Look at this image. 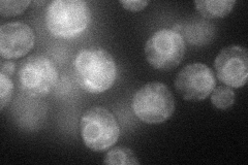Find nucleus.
I'll return each instance as SVG.
<instances>
[{
    "mask_svg": "<svg viewBox=\"0 0 248 165\" xmlns=\"http://www.w3.org/2000/svg\"><path fill=\"white\" fill-rule=\"evenodd\" d=\"M58 82L56 64L45 55H34L23 63L19 70V83L28 96L42 98L53 91Z\"/></svg>",
    "mask_w": 248,
    "mask_h": 165,
    "instance_id": "423d86ee",
    "label": "nucleus"
},
{
    "mask_svg": "<svg viewBox=\"0 0 248 165\" xmlns=\"http://www.w3.org/2000/svg\"><path fill=\"white\" fill-rule=\"evenodd\" d=\"M15 69H16V65H15L14 62L9 61V60L2 61L1 62V69H0V74H3L7 76L13 77Z\"/></svg>",
    "mask_w": 248,
    "mask_h": 165,
    "instance_id": "f3484780",
    "label": "nucleus"
},
{
    "mask_svg": "<svg viewBox=\"0 0 248 165\" xmlns=\"http://www.w3.org/2000/svg\"><path fill=\"white\" fill-rule=\"evenodd\" d=\"M235 4V0H198L195 1L197 11L206 19L226 17L234 9Z\"/></svg>",
    "mask_w": 248,
    "mask_h": 165,
    "instance_id": "9d476101",
    "label": "nucleus"
},
{
    "mask_svg": "<svg viewBox=\"0 0 248 165\" xmlns=\"http://www.w3.org/2000/svg\"><path fill=\"white\" fill-rule=\"evenodd\" d=\"M74 68L80 87L91 94L108 91L117 77V66L113 56L98 46L83 49L78 53Z\"/></svg>",
    "mask_w": 248,
    "mask_h": 165,
    "instance_id": "f257e3e1",
    "label": "nucleus"
},
{
    "mask_svg": "<svg viewBox=\"0 0 248 165\" xmlns=\"http://www.w3.org/2000/svg\"><path fill=\"white\" fill-rule=\"evenodd\" d=\"M31 2L29 0L23 1H12V0H1L0 1V14L3 17H13L25 12Z\"/></svg>",
    "mask_w": 248,
    "mask_h": 165,
    "instance_id": "4468645a",
    "label": "nucleus"
},
{
    "mask_svg": "<svg viewBox=\"0 0 248 165\" xmlns=\"http://www.w3.org/2000/svg\"><path fill=\"white\" fill-rule=\"evenodd\" d=\"M105 164H140L136 154L125 147H116L108 151L104 159Z\"/></svg>",
    "mask_w": 248,
    "mask_h": 165,
    "instance_id": "9b49d317",
    "label": "nucleus"
},
{
    "mask_svg": "<svg viewBox=\"0 0 248 165\" xmlns=\"http://www.w3.org/2000/svg\"><path fill=\"white\" fill-rule=\"evenodd\" d=\"M212 24L210 23H206V22H202L199 21V23H196V24H191V26L189 25L186 29V38H187V41L189 42V44H193V45H205L209 42V35L211 34H206V33H199L201 31H203V32H206V29H207V32H208V29L211 27Z\"/></svg>",
    "mask_w": 248,
    "mask_h": 165,
    "instance_id": "ddd939ff",
    "label": "nucleus"
},
{
    "mask_svg": "<svg viewBox=\"0 0 248 165\" xmlns=\"http://www.w3.org/2000/svg\"><path fill=\"white\" fill-rule=\"evenodd\" d=\"M34 44V31L26 23L10 22L0 28V54L6 60L25 56Z\"/></svg>",
    "mask_w": 248,
    "mask_h": 165,
    "instance_id": "1a4fd4ad",
    "label": "nucleus"
},
{
    "mask_svg": "<svg viewBox=\"0 0 248 165\" xmlns=\"http://www.w3.org/2000/svg\"><path fill=\"white\" fill-rule=\"evenodd\" d=\"M14 93V83L11 76L0 74V109L3 111L10 104Z\"/></svg>",
    "mask_w": 248,
    "mask_h": 165,
    "instance_id": "2eb2a0df",
    "label": "nucleus"
},
{
    "mask_svg": "<svg viewBox=\"0 0 248 165\" xmlns=\"http://www.w3.org/2000/svg\"><path fill=\"white\" fill-rule=\"evenodd\" d=\"M90 10L83 0H55L46 11V26L57 38H75L89 25Z\"/></svg>",
    "mask_w": 248,
    "mask_h": 165,
    "instance_id": "f03ea898",
    "label": "nucleus"
},
{
    "mask_svg": "<svg viewBox=\"0 0 248 165\" xmlns=\"http://www.w3.org/2000/svg\"><path fill=\"white\" fill-rule=\"evenodd\" d=\"M216 86L215 75L204 63H192L183 67L175 80L176 91L187 101L205 100Z\"/></svg>",
    "mask_w": 248,
    "mask_h": 165,
    "instance_id": "0eeeda50",
    "label": "nucleus"
},
{
    "mask_svg": "<svg viewBox=\"0 0 248 165\" xmlns=\"http://www.w3.org/2000/svg\"><path fill=\"white\" fill-rule=\"evenodd\" d=\"M119 3L129 12L143 11L149 4V2L145 0H120Z\"/></svg>",
    "mask_w": 248,
    "mask_h": 165,
    "instance_id": "dca6fc26",
    "label": "nucleus"
},
{
    "mask_svg": "<svg viewBox=\"0 0 248 165\" xmlns=\"http://www.w3.org/2000/svg\"><path fill=\"white\" fill-rule=\"evenodd\" d=\"M236 94L231 87L228 86H219L214 88L211 93V102L212 105L218 109H229L235 104Z\"/></svg>",
    "mask_w": 248,
    "mask_h": 165,
    "instance_id": "f8f14e48",
    "label": "nucleus"
},
{
    "mask_svg": "<svg viewBox=\"0 0 248 165\" xmlns=\"http://www.w3.org/2000/svg\"><path fill=\"white\" fill-rule=\"evenodd\" d=\"M80 130L84 144L93 152L107 151L120 136L117 119L103 106H93L83 114Z\"/></svg>",
    "mask_w": 248,
    "mask_h": 165,
    "instance_id": "7ed1b4c3",
    "label": "nucleus"
},
{
    "mask_svg": "<svg viewBox=\"0 0 248 165\" xmlns=\"http://www.w3.org/2000/svg\"><path fill=\"white\" fill-rule=\"evenodd\" d=\"M218 80L231 88H241L248 77V54L241 45H229L220 51L214 61Z\"/></svg>",
    "mask_w": 248,
    "mask_h": 165,
    "instance_id": "6e6552de",
    "label": "nucleus"
},
{
    "mask_svg": "<svg viewBox=\"0 0 248 165\" xmlns=\"http://www.w3.org/2000/svg\"><path fill=\"white\" fill-rule=\"evenodd\" d=\"M186 52L185 39L174 29H160L145 45V56L155 69L170 72L179 65Z\"/></svg>",
    "mask_w": 248,
    "mask_h": 165,
    "instance_id": "39448f33",
    "label": "nucleus"
},
{
    "mask_svg": "<svg viewBox=\"0 0 248 165\" xmlns=\"http://www.w3.org/2000/svg\"><path fill=\"white\" fill-rule=\"evenodd\" d=\"M131 107L140 120L147 124H160L175 112V99L168 86L159 82L144 85L134 95Z\"/></svg>",
    "mask_w": 248,
    "mask_h": 165,
    "instance_id": "20e7f679",
    "label": "nucleus"
}]
</instances>
